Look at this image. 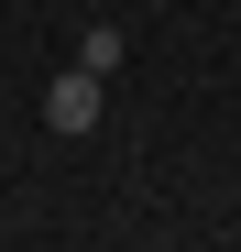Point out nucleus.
Returning <instances> with one entry per match:
<instances>
[{
    "mask_svg": "<svg viewBox=\"0 0 241 252\" xmlns=\"http://www.w3.org/2000/svg\"><path fill=\"white\" fill-rule=\"evenodd\" d=\"M120 55H132V33H120V22H88V33H77V66H88V77H110Z\"/></svg>",
    "mask_w": 241,
    "mask_h": 252,
    "instance_id": "obj_2",
    "label": "nucleus"
},
{
    "mask_svg": "<svg viewBox=\"0 0 241 252\" xmlns=\"http://www.w3.org/2000/svg\"><path fill=\"white\" fill-rule=\"evenodd\" d=\"M44 132H99V77L88 66H66L55 88H44Z\"/></svg>",
    "mask_w": 241,
    "mask_h": 252,
    "instance_id": "obj_1",
    "label": "nucleus"
}]
</instances>
